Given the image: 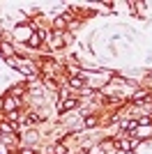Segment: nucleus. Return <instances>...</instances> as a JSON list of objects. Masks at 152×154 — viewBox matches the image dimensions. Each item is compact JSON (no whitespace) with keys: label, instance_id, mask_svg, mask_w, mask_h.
Masks as SVG:
<instances>
[{"label":"nucleus","instance_id":"obj_1","mask_svg":"<svg viewBox=\"0 0 152 154\" xmlns=\"http://www.w3.org/2000/svg\"><path fill=\"white\" fill-rule=\"evenodd\" d=\"M42 39H44V32H35L30 39H28V44L32 46V48H39V44H42Z\"/></svg>","mask_w":152,"mask_h":154},{"label":"nucleus","instance_id":"obj_6","mask_svg":"<svg viewBox=\"0 0 152 154\" xmlns=\"http://www.w3.org/2000/svg\"><path fill=\"white\" fill-rule=\"evenodd\" d=\"M136 127H138V122H122V129H127V131H134Z\"/></svg>","mask_w":152,"mask_h":154},{"label":"nucleus","instance_id":"obj_5","mask_svg":"<svg viewBox=\"0 0 152 154\" xmlns=\"http://www.w3.org/2000/svg\"><path fill=\"white\" fill-rule=\"evenodd\" d=\"M69 85H71V88H81V90H83V78H71Z\"/></svg>","mask_w":152,"mask_h":154},{"label":"nucleus","instance_id":"obj_8","mask_svg":"<svg viewBox=\"0 0 152 154\" xmlns=\"http://www.w3.org/2000/svg\"><path fill=\"white\" fill-rule=\"evenodd\" d=\"M141 99H145V92L141 90V92H136V94H134V101H141Z\"/></svg>","mask_w":152,"mask_h":154},{"label":"nucleus","instance_id":"obj_2","mask_svg":"<svg viewBox=\"0 0 152 154\" xmlns=\"http://www.w3.org/2000/svg\"><path fill=\"white\" fill-rule=\"evenodd\" d=\"M19 108V101L14 99V97H9V99H5V110L7 113H14V110Z\"/></svg>","mask_w":152,"mask_h":154},{"label":"nucleus","instance_id":"obj_4","mask_svg":"<svg viewBox=\"0 0 152 154\" xmlns=\"http://www.w3.org/2000/svg\"><path fill=\"white\" fill-rule=\"evenodd\" d=\"M0 53H2L5 58H14V51H12V48H9L7 44H0Z\"/></svg>","mask_w":152,"mask_h":154},{"label":"nucleus","instance_id":"obj_7","mask_svg":"<svg viewBox=\"0 0 152 154\" xmlns=\"http://www.w3.org/2000/svg\"><path fill=\"white\" fill-rule=\"evenodd\" d=\"M55 154H67V147L65 145H55Z\"/></svg>","mask_w":152,"mask_h":154},{"label":"nucleus","instance_id":"obj_3","mask_svg":"<svg viewBox=\"0 0 152 154\" xmlns=\"http://www.w3.org/2000/svg\"><path fill=\"white\" fill-rule=\"evenodd\" d=\"M76 106H78L76 99H65V103L60 106V110H71V108H76Z\"/></svg>","mask_w":152,"mask_h":154},{"label":"nucleus","instance_id":"obj_9","mask_svg":"<svg viewBox=\"0 0 152 154\" xmlns=\"http://www.w3.org/2000/svg\"><path fill=\"white\" fill-rule=\"evenodd\" d=\"M95 124H97L95 117H85V127H95Z\"/></svg>","mask_w":152,"mask_h":154}]
</instances>
